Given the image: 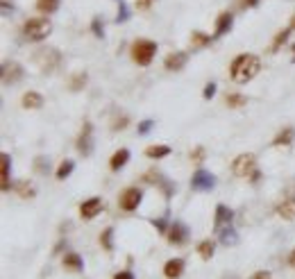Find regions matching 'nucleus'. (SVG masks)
<instances>
[{
    "instance_id": "f257e3e1",
    "label": "nucleus",
    "mask_w": 295,
    "mask_h": 279,
    "mask_svg": "<svg viewBox=\"0 0 295 279\" xmlns=\"http://www.w3.org/2000/svg\"><path fill=\"white\" fill-rule=\"evenodd\" d=\"M259 68H261L259 57L250 55V52H243V55H239L234 61H231L229 75H231V80H234L236 84H245V82H250L257 73H259Z\"/></svg>"
},
{
    "instance_id": "f03ea898",
    "label": "nucleus",
    "mask_w": 295,
    "mask_h": 279,
    "mask_svg": "<svg viewBox=\"0 0 295 279\" xmlns=\"http://www.w3.org/2000/svg\"><path fill=\"white\" fill-rule=\"evenodd\" d=\"M157 55V44L150 39H136L132 44V59L139 66H148L152 61V57Z\"/></svg>"
},
{
    "instance_id": "7ed1b4c3",
    "label": "nucleus",
    "mask_w": 295,
    "mask_h": 279,
    "mask_svg": "<svg viewBox=\"0 0 295 279\" xmlns=\"http://www.w3.org/2000/svg\"><path fill=\"white\" fill-rule=\"evenodd\" d=\"M50 32H52V23L48 18H30L23 25V34L30 41H44Z\"/></svg>"
},
{
    "instance_id": "20e7f679",
    "label": "nucleus",
    "mask_w": 295,
    "mask_h": 279,
    "mask_svg": "<svg viewBox=\"0 0 295 279\" xmlns=\"http://www.w3.org/2000/svg\"><path fill=\"white\" fill-rule=\"evenodd\" d=\"M255 170H257V157L250 155V152H243V155H239L231 161V173L236 177H250Z\"/></svg>"
},
{
    "instance_id": "39448f33",
    "label": "nucleus",
    "mask_w": 295,
    "mask_h": 279,
    "mask_svg": "<svg viewBox=\"0 0 295 279\" xmlns=\"http://www.w3.org/2000/svg\"><path fill=\"white\" fill-rule=\"evenodd\" d=\"M34 61L39 64V68L44 73L55 71L57 64H59V50H55V48H41V50H36L34 52Z\"/></svg>"
},
{
    "instance_id": "423d86ee",
    "label": "nucleus",
    "mask_w": 295,
    "mask_h": 279,
    "mask_svg": "<svg viewBox=\"0 0 295 279\" xmlns=\"http://www.w3.org/2000/svg\"><path fill=\"white\" fill-rule=\"evenodd\" d=\"M141 200H143V191L136 188V186H130V188H125V191L120 193L118 204H120L123 211H134V209H139Z\"/></svg>"
},
{
    "instance_id": "0eeeda50",
    "label": "nucleus",
    "mask_w": 295,
    "mask_h": 279,
    "mask_svg": "<svg viewBox=\"0 0 295 279\" xmlns=\"http://www.w3.org/2000/svg\"><path fill=\"white\" fill-rule=\"evenodd\" d=\"M214 186H216V177L209 170L198 168V170L193 173V180H191V188H193V191H212Z\"/></svg>"
},
{
    "instance_id": "6e6552de",
    "label": "nucleus",
    "mask_w": 295,
    "mask_h": 279,
    "mask_svg": "<svg viewBox=\"0 0 295 279\" xmlns=\"http://www.w3.org/2000/svg\"><path fill=\"white\" fill-rule=\"evenodd\" d=\"M77 150H80L82 157H89L93 152V125L89 123V120L84 123L82 134H80V139H77Z\"/></svg>"
},
{
    "instance_id": "1a4fd4ad",
    "label": "nucleus",
    "mask_w": 295,
    "mask_h": 279,
    "mask_svg": "<svg viewBox=\"0 0 295 279\" xmlns=\"http://www.w3.org/2000/svg\"><path fill=\"white\" fill-rule=\"evenodd\" d=\"M188 239V227L180 220H175V223L171 225V229H168V243L171 245H184Z\"/></svg>"
},
{
    "instance_id": "9d476101",
    "label": "nucleus",
    "mask_w": 295,
    "mask_h": 279,
    "mask_svg": "<svg viewBox=\"0 0 295 279\" xmlns=\"http://www.w3.org/2000/svg\"><path fill=\"white\" fill-rule=\"evenodd\" d=\"M23 80V66L16 61H5L3 64V82L5 84H16Z\"/></svg>"
},
{
    "instance_id": "9b49d317",
    "label": "nucleus",
    "mask_w": 295,
    "mask_h": 279,
    "mask_svg": "<svg viewBox=\"0 0 295 279\" xmlns=\"http://www.w3.org/2000/svg\"><path fill=\"white\" fill-rule=\"evenodd\" d=\"M102 207H104V202L100 198H89L87 202L80 204V216L84 220H91V218H96V216L102 211Z\"/></svg>"
},
{
    "instance_id": "f8f14e48",
    "label": "nucleus",
    "mask_w": 295,
    "mask_h": 279,
    "mask_svg": "<svg viewBox=\"0 0 295 279\" xmlns=\"http://www.w3.org/2000/svg\"><path fill=\"white\" fill-rule=\"evenodd\" d=\"M231 25H234V16H231V12H223L218 18H216V32H214V41L220 39L223 34H227L231 30Z\"/></svg>"
},
{
    "instance_id": "ddd939ff",
    "label": "nucleus",
    "mask_w": 295,
    "mask_h": 279,
    "mask_svg": "<svg viewBox=\"0 0 295 279\" xmlns=\"http://www.w3.org/2000/svg\"><path fill=\"white\" fill-rule=\"evenodd\" d=\"M231 218H234V211H231L229 207H225V204H218V207H216V220H214V227L220 231L223 227H227V225H231Z\"/></svg>"
},
{
    "instance_id": "4468645a",
    "label": "nucleus",
    "mask_w": 295,
    "mask_h": 279,
    "mask_svg": "<svg viewBox=\"0 0 295 279\" xmlns=\"http://www.w3.org/2000/svg\"><path fill=\"white\" fill-rule=\"evenodd\" d=\"M186 61H188L186 52H171V55L166 57L164 66L168 68V71H182V68L186 66Z\"/></svg>"
},
{
    "instance_id": "2eb2a0df",
    "label": "nucleus",
    "mask_w": 295,
    "mask_h": 279,
    "mask_svg": "<svg viewBox=\"0 0 295 279\" xmlns=\"http://www.w3.org/2000/svg\"><path fill=\"white\" fill-rule=\"evenodd\" d=\"M61 263H64L66 270H73V272H82L84 270V261L80 254H75V252H68V254H64V259H61Z\"/></svg>"
},
{
    "instance_id": "dca6fc26",
    "label": "nucleus",
    "mask_w": 295,
    "mask_h": 279,
    "mask_svg": "<svg viewBox=\"0 0 295 279\" xmlns=\"http://www.w3.org/2000/svg\"><path fill=\"white\" fill-rule=\"evenodd\" d=\"M293 139H295V130L293 127H284L279 134L272 139V148H286V145H291L293 143Z\"/></svg>"
},
{
    "instance_id": "f3484780",
    "label": "nucleus",
    "mask_w": 295,
    "mask_h": 279,
    "mask_svg": "<svg viewBox=\"0 0 295 279\" xmlns=\"http://www.w3.org/2000/svg\"><path fill=\"white\" fill-rule=\"evenodd\" d=\"M182 272H184V261L182 259H171L164 266L166 279H177V277H182Z\"/></svg>"
},
{
    "instance_id": "a211bd4d",
    "label": "nucleus",
    "mask_w": 295,
    "mask_h": 279,
    "mask_svg": "<svg viewBox=\"0 0 295 279\" xmlns=\"http://www.w3.org/2000/svg\"><path fill=\"white\" fill-rule=\"evenodd\" d=\"M128 161H130V150H128V148H120L118 152H114L112 161H109V168H112L114 173H118L120 168L128 164Z\"/></svg>"
},
{
    "instance_id": "6ab92c4d",
    "label": "nucleus",
    "mask_w": 295,
    "mask_h": 279,
    "mask_svg": "<svg viewBox=\"0 0 295 279\" xmlns=\"http://www.w3.org/2000/svg\"><path fill=\"white\" fill-rule=\"evenodd\" d=\"M277 213L282 216L284 220H295V198H288V200H284V202H279Z\"/></svg>"
},
{
    "instance_id": "aec40b11",
    "label": "nucleus",
    "mask_w": 295,
    "mask_h": 279,
    "mask_svg": "<svg viewBox=\"0 0 295 279\" xmlns=\"http://www.w3.org/2000/svg\"><path fill=\"white\" fill-rule=\"evenodd\" d=\"M20 102H23L25 109H41V107H44V96L36 93V91H28Z\"/></svg>"
},
{
    "instance_id": "412c9836",
    "label": "nucleus",
    "mask_w": 295,
    "mask_h": 279,
    "mask_svg": "<svg viewBox=\"0 0 295 279\" xmlns=\"http://www.w3.org/2000/svg\"><path fill=\"white\" fill-rule=\"evenodd\" d=\"M0 161H3V184H0V188H3V191H9V186H12V182H9V166H12V157H9L7 152H3Z\"/></svg>"
},
{
    "instance_id": "4be33fe9",
    "label": "nucleus",
    "mask_w": 295,
    "mask_h": 279,
    "mask_svg": "<svg viewBox=\"0 0 295 279\" xmlns=\"http://www.w3.org/2000/svg\"><path fill=\"white\" fill-rule=\"evenodd\" d=\"M212 41H214V36H209L204 32H193L191 34V46H193V48H207Z\"/></svg>"
},
{
    "instance_id": "5701e85b",
    "label": "nucleus",
    "mask_w": 295,
    "mask_h": 279,
    "mask_svg": "<svg viewBox=\"0 0 295 279\" xmlns=\"http://www.w3.org/2000/svg\"><path fill=\"white\" fill-rule=\"evenodd\" d=\"M145 155L150 157V159H164V157L171 155V148H168V145H150V148L145 150Z\"/></svg>"
},
{
    "instance_id": "b1692460",
    "label": "nucleus",
    "mask_w": 295,
    "mask_h": 279,
    "mask_svg": "<svg viewBox=\"0 0 295 279\" xmlns=\"http://www.w3.org/2000/svg\"><path fill=\"white\" fill-rule=\"evenodd\" d=\"M214 250H216V243L214 241H202V243L198 245V254L202 256L204 261H209L214 256Z\"/></svg>"
},
{
    "instance_id": "393cba45",
    "label": "nucleus",
    "mask_w": 295,
    "mask_h": 279,
    "mask_svg": "<svg viewBox=\"0 0 295 279\" xmlns=\"http://www.w3.org/2000/svg\"><path fill=\"white\" fill-rule=\"evenodd\" d=\"M36 9L44 14H52L59 9V0H36Z\"/></svg>"
},
{
    "instance_id": "a878e982",
    "label": "nucleus",
    "mask_w": 295,
    "mask_h": 279,
    "mask_svg": "<svg viewBox=\"0 0 295 279\" xmlns=\"http://www.w3.org/2000/svg\"><path fill=\"white\" fill-rule=\"evenodd\" d=\"M236 241H239V236H236V231L229 225L225 229H220V243L223 245H236Z\"/></svg>"
},
{
    "instance_id": "bb28decb",
    "label": "nucleus",
    "mask_w": 295,
    "mask_h": 279,
    "mask_svg": "<svg viewBox=\"0 0 295 279\" xmlns=\"http://www.w3.org/2000/svg\"><path fill=\"white\" fill-rule=\"evenodd\" d=\"M73 168H75V164H73L71 159H64L59 164V168H57V180H66V177L73 173Z\"/></svg>"
},
{
    "instance_id": "cd10ccee",
    "label": "nucleus",
    "mask_w": 295,
    "mask_h": 279,
    "mask_svg": "<svg viewBox=\"0 0 295 279\" xmlns=\"http://www.w3.org/2000/svg\"><path fill=\"white\" fill-rule=\"evenodd\" d=\"M34 170L39 173V175H48V170H50V159L48 157H36L34 159Z\"/></svg>"
},
{
    "instance_id": "c85d7f7f",
    "label": "nucleus",
    "mask_w": 295,
    "mask_h": 279,
    "mask_svg": "<svg viewBox=\"0 0 295 279\" xmlns=\"http://www.w3.org/2000/svg\"><path fill=\"white\" fill-rule=\"evenodd\" d=\"M112 236H114V229H112V227H107V229L102 231V234H100V245H102L107 252H112V250H114V241H112Z\"/></svg>"
},
{
    "instance_id": "c756f323",
    "label": "nucleus",
    "mask_w": 295,
    "mask_h": 279,
    "mask_svg": "<svg viewBox=\"0 0 295 279\" xmlns=\"http://www.w3.org/2000/svg\"><path fill=\"white\" fill-rule=\"evenodd\" d=\"M288 34H291V28H286V30H282V32H277V36H275V41H272V48H270V50H272V52H277L284 44H286Z\"/></svg>"
},
{
    "instance_id": "7c9ffc66",
    "label": "nucleus",
    "mask_w": 295,
    "mask_h": 279,
    "mask_svg": "<svg viewBox=\"0 0 295 279\" xmlns=\"http://www.w3.org/2000/svg\"><path fill=\"white\" fill-rule=\"evenodd\" d=\"M16 191L20 193V198H32L34 196V188L30 186V182H25V180L16 182Z\"/></svg>"
},
{
    "instance_id": "2f4dec72",
    "label": "nucleus",
    "mask_w": 295,
    "mask_h": 279,
    "mask_svg": "<svg viewBox=\"0 0 295 279\" xmlns=\"http://www.w3.org/2000/svg\"><path fill=\"white\" fill-rule=\"evenodd\" d=\"M128 18H130V9H128V5L120 0V3H118V14H116V23H125Z\"/></svg>"
},
{
    "instance_id": "473e14b6",
    "label": "nucleus",
    "mask_w": 295,
    "mask_h": 279,
    "mask_svg": "<svg viewBox=\"0 0 295 279\" xmlns=\"http://www.w3.org/2000/svg\"><path fill=\"white\" fill-rule=\"evenodd\" d=\"M84 84H87V75H84V73H75V77H73V82H71V91H80Z\"/></svg>"
},
{
    "instance_id": "72a5a7b5",
    "label": "nucleus",
    "mask_w": 295,
    "mask_h": 279,
    "mask_svg": "<svg viewBox=\"0 0 295 279\" xmlns=\"http://www.w3.org/2000/svg\"><path fill=\"white\" fill-rule=\"evenodd\" d=\"M225 102H227L229 107H243V104H245V98H243V96H239V93H229Z\"/></svg>"
},
{
    "instance_id": "f704fd0d",
    "label": "nucleus",
    "mask_w": 295,
    "mask_h": 279,
    "mask_svg": "<svg viewBox=\"0 0 295 279\" xmlns=\"http://www.w3.org/2000/svg\"><path fill=\"white\" fill-rule=\"evenodd\" d=\"M91 30H93V34H96L98 39H104V28L100 25V20H98V18H93V20H91Z\"/></svg>"
},
{
    "instance_id": "c9c22d12",
    "label": "nucleus",
    "mask_w": 295,
    "mask_h": 279,
    "mask_svg": "<svg viewBox=\"0 0 295 279\" xmlns=\"http://www.w3.org/2000/svg\"><path fill=\"white\" fill-rule=\"evenodd\" d=\"M214 96H216V84L209 82L207 87H204V91H202V98H204V100H212Z\"/></svg>"
},
{
    "instance_id": "e433bc0d",
    "label": "nucleus",
    "mask_w": 295,
    "mask_h": 279,
    "mask_svg": "<svg viewBox=\"0 0 295 279\" xmlns=\"http://www.w3.org/2000/svg\"><path fill=\"white\" fill-rule=\"evenodd\" d=\"M125 125H128V116H118V118L114 120V132H118V130H123Z\"/></svg>"
},
{
    "instance_id": "4c0bfd02",
    "label": "nucleus",
    "mask_w": 295,
    "mask_h": 279,
    "mask_svg": "<svg viewBox=\"0 0 295 279\" xmlns=\"http://www.w3.org/2000/svg\"><path fill=\"white\" fill-rule=\"evenodd\" d=\"M152 120H143V123H139V134H148V132L152 130Z\"/></svg>"
},
{
    "instance_id": "58836bf2",
    "label": "nucleus",
    "mask_w": 295,
    "mask_h": 279,
    "mask_svg": "<svg viewBox=\"0 0 295 279\" xmlns=\"http://www.w3.org/2000/svg\"><path fill=\"white\" fill-rule=\"evenodd\" d=\"M152 3H155V0H136V9L145 12V9H150V7H152Z\"/></svg>"
},
{
    "instance_id": "ea45409f",
    "label": "nucleus",
    "mask_w": 295,
    "mask_h": 279,
    "mask_svg": "<svg viewBox=\"0 0 295 279\" xmlns=\"http://www.w3.org/2000/svg\"><path fill=\"white\" fill-rule=\"evenodd\" d=\"M202 157H204V148H196V152H191L193 161H202Z\"/></svg>"
},
{
    "instance_id": "a19ab883",
    "label": "nucleus",
    "mask_w": 295,
    "mask_h": 279,
    "mask_svg": "<svg viewBox=\"0 0 295 279\" xmlns=\"http://www.w3.org/2000/svg\"><path fill=\"white\" fill-rule=\"evenodd\" d=\"M152 225H155L159 231H166V218H157V220H152Z\"/></svg>"
},
{
    "instance_id": "79ce46f5",
    "label": "nucleus",
    "mask_w": 295,
    "mask_h": 279,
    "mask_svg": "<svg viewBox=\"0 0 295 279\" xmlns=\"http://www.w3.org/2000/svg\"><path fill=\"white\" fill-rule=\"evenodd\" d=\"M250 279H272V277H270V272H268V270H259V272H255Z\"/></svg>"
},
{
    "instance_id": "37998d69",
    "label": "nucleus",
    "mask_w": 295,
    "mask_h": 279,
    "mask_svg": "<svg viewBox=\"0 0 295 279\" xmlns=\"http://www.w3.org/2000/svg\"><path fill=\"white\" fill-rule=\"evenodd\" d=\"M114 279H134V275H132L130 270H123V272H116Z\"/></svg>"
},
{
    "instance_id": "c03bdc74",
    "label": "nucleus",
    "mask_w": 295,
    "mask_h": 279,
    "mask_svg": "<svg viewBox=\"0 0 295 279\" xmlns=\"http://www.w3.org/2000/svg\"><path fill=\"white\" fill-rule=\"evenodd\" d=\"M286 261H288V266H291V268H295V250L291 252V254H288V259H286Z\"/></svg>"
},
{
    "instance_id": "a18cd8bd",
    "label": "nucleus",
    "mask_w": 295,
    "mask_h": 279,
    "mask_svg": "<svg viewBox=\"0 0 295 279\" xmlns=\"http://www.w3.org/2000/svg\"><path fill=\"white\" fill-rule=\"evenodd\" d=\"M243 3L247 5V7H257V5H259V0H243Z\"/></svg>"
},
{
    "instance_id": "49530a36",
    "label": "nucleus",
    "mask_w": 295,
    "mask_h": 279,
    "mask_svg": "<svg viewBox=\"0 0 295 279\" xmlns=\"http://www.w3.org/2000/svg\"><path fill=\"white\" fill-rule=\"evenodd\" d=\"M259 180H261V173L255 170V173H252V182H259Z\"/></svg>"
},
{
    "instance_id": "de8ad7c7",
    "label": "nucleus",
    "mask_w": 295,
    "mask_h": 279,
    "mask_svg": "<svg viewBox=\"0 0 295 279\" xmlns=\"http://www.w3.org/2000/svg\"><path fill=\"white\" fill-rule=\"evenodd\" d=\"M288 28H291V30H295V14L291 16V25H288Z\"/></svg>"
},
{
    "instance_id": "09e8293b",
    "label": "nucleus",
    "mask_w": 295,
    "mask_h": 279,
    "mask_svg": "<svg viewBox=\"0 0 295 279\" xmlns=\"http://www.w3.org/2000/svg\"><path fill=\"white\" fill-rule=\"evenodd\" d=\"M293 57H295V46H293Z\"/></svg>"
}]
</instances>
